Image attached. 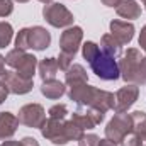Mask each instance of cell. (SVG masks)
Returning <instances> with one entry per match:
<instances>
[{"label":"cell","instance_id":"cell-1","mask_svg":"<svg viewBox=\"0 0 146 146\" xmlns=\"http://www.w3.org/2000/svg\"><path fill=\"white\" fill-rule=\"evenodd\" d=\"M68 97L80 107H92V109H99L102 112L114 109V94L92 87L88 83L70 87Z\"/></svg>","mask_w":146,"mask_h":146},{"label":"cell","instance_id":"cell-2","mask_svg":"<svg viewBox=\"0 0 146 146\" xmlns=\"http://www.w3.org/2000/svg\"><path fill=\"white\" fill-rule=\"evenodd\" d=\"M41 134L44 139L51 141L53 145H68L70 141H78L85 131L82 127H78L72 119H51L48 117L44 126L41 127Z\"/></svg>","mask_w":146,"mask_h":146},{"label":"cell","instance_id":"cell-3","mask_svg":"<svg viewBox=\"0 0 146 146\" xmlns=\"http://www.w3.org/2000/svg\"><path fill=\"white\" fill-rule=\"evenodd\" d=\"M117 65H119L121 78L126 83H133V85L146 83V56H141L139 49L129 48Z\"/></svg>","mask_w":146,"mask_h":146},{"label":"cell","instance_id":"cell-4","mask_svg":"<svg viewBox=\"0 0 146 146\" xmlns=\"http://www.w3.org/2000/svg\"><path fill=\"white\" fill-rule=\"evenodd\" d=\"M82 39H83V31L80 26L66 27L61 33V37H60V49L61 51H60V56L56 58L61 72H66L73 65V58L80 49Z\"/></svg>","mask_w":146,"mask_h":146},{"label":"cell","instance_id":"cell-5","mask_svg":"<svg viewBox=\"0 0 146 146\" xmlns=\"http://www.w3.org/2000/svg\"><path fill=\"white\" fill-rule=\"evenodd\" d=\"M5 63L15 70V73H19L21 76L27 78V80H33L34 78V73L37 68V58L33 54H27L26 51L22 49H12L7 53L5 56Z\"/></svg>","mask_w":146,"mask_h":146},{"label":"cell","instance_id":"cell-6","mask_svg":"<svg viewBox=\"0 0 146 146\" xmlns=\"http://www.w3.org/2000/svg\"><path fill=\"white\" fill-rule=\"evenodd\" d=\"M92 72L95 73L100 80H107V82H112V80H117L121 78V72H119V65L115 61V58L109 56L107 53H104L102 49L95 54V58L88 63Z\"/></svg>","mask_w":146,"mask_h":146},{"label":"cell","instance_id":"cell-7","mask_svg":"<svg viewBox=\"0 0 146 146\" xmlns=\"http://www.w3.org/2000/svg\"><path fill=\"white\" fill-rule=\"evenodd\" d=\"M42 17L44 21L53 26V27H58V29H63V27H72L73 26V14L63 5V3H48L44 5L42 9Z\"/></svg>","mask_w":146,"mask_h":146},{"label":"cell","instance_id":"cell-8","mask_svg":"<svg viewBox=\"0 0 146 146\" xmlns=\"http://www.w3.org/2000/svg\"><path fill=\"white\" fill-rule=\"evenodd\" d=\"M131 131H133V117H131V114L121 112V114H115L109 121V124L106 126V138L114 141L115 145H119L122 141V138L127 136Z\"/></svg>","mask_w":146,"mask_h":146},{"label":"cell","instance_id":"cell-9","mask_svg":"<svg viewBox=\"0 0 146 146\" xmlns=\"http://www.w3.org/2000/svg\"><path fill=\"white\" fill-rule=\"evenodd\" d=\"M19 122L33 127V129H41L46 122V110L41 104H26L19 109Z\"/></svg>","mask_w":146,"mask_h":146},{"label":"cell","instance_id":"cell-10","mask_svg":"<svg viewBox=\"0 0 146 146\" xmlns=\"http://www.w3.org/2000/svg\"><path fill=\"white\" fill-rule=\"evenodd\" d=\"M139 97V88L138 85H133V83H126V87L119 88L114 95V110L115 114H121V112H127L134 106V102L138 100Z\"/></svg>","mask_w":146,"mask_h":146},{"label":"cell","instance_id":"cell-11","mask_svg":"<svg viewBox=\"0 0 146 146\" xmlns=\"http://www.w3.org/2000/svg\"><path fill=\"white\" fill-rule=\"evenodd\" d=\"M104 119H106V112L99 109H92V107H85V110H76L72 114V121L78 127H82L83 131L94 129Z\"/></svg>","mask_w":146,"mask_h":146},{"label":"cell","instance_id":"cell-12","mask_svg":"<svg viewBox=\"0 0 146 146\" xmlns=\"http://www.w3.org/2000/svg\"><path fill=\"white\" fill-rule=\"evenodd\" d=\"M2 82L5 83L9 94H15V95H24L29 94L34 87L33 80H27L24 76H21L19 73L15 72H5L2 76Z\"/></svg>","mask_w":146,"mask_h":146},{"label":"cell","instance_id":"cell-13","mask_svg":"<svg viewBox=\"0 0 146 146\" xmlns=\"http://www.w3.org/2000/svg\"><path fill=\"white\" fill-rule=\"evenodd\" d=\"M110 34L114 36V39L124 46V44H129L134 37V26L133 22H127V21H110Z\"/></svg>","mask_w":146,"mask_h":146},{"label":"cell","instance_id":"cell-14","mask_svg":"<svg viewBox=\"0 0 146 146\" xmlns=\"http://www.w3.org/2000/svg\"><path fill=\"white\" fill-rule=\"evenodd\" d=\"M49 44H51V34H49V31H46L41 26L29 27V48H33L36 51H42Z\"/></svg>","mask_w":146,"mask_h":146},{"label":"cell","instance_id":"cell-15","mask_svg":"<svg viewBox=\"0 0 146 146\" xmlns=\"http://www.w3.org/2000/svg\"><path fill=\"white\" fill-rule=\"evenodd\" d=\"M19 117L12 112H0V141L12 138L19 127Z\"/></svg>","mask_w":146,"mask_h":146},{"label":"cell","instance_id":"cell-16","mask_svg":"<svg viewBox=\"0 0 146 146\" xmlns=\"http://www.w3.org/2000/svg\"><path fill=\"white\" fill-rule=\"evenodd\" d=\"M115 12L122 19L134 21V19H139L141 15V5L136 0H121L115 7Z\"/></svg>","mask_w":146,"mask_h":146},{"label":"cell","instance_id":"cell-17","mask_svg":"<svg viewBox=\"0 0 146 146\" xmlns=\"http://www.w3.org/2000/svg\"><path fill=\"white\" fill-rule=\"evenodd\" d=\"M65 83L68 87H75V85H83L88 83V75L85 72V68L82 65H72L66 72H65Z\"/></svg>","mask_w":146,"mask_h":146},{"label":"cell","instance_id":"cell-18","mask_svg":"<svg viewBox=\"0 0 146 146\" xmlns=\"http://www.w3.org/2000/svg\"><path fill=\"white\" fill-rule=\"evenodd\" d=\"M133 117V133L136 134L139 146H146V112L134 110L131 112Z\"/></svg>","mask_w":146,"mask_h":146},{"label":"cell","instance_id":"cell-19","mask_svg":"<svg viewBox=\"0 0 146 146\" xmlns=\"http://www.w3.org/2000/svg\"><path fill=\"white\" fill-rule=\"evenodd\" d=\"M66 92V85L60 80H48V82H42L41 85V94L46 97V99H51V100H56L60 99L61 95H65Z\"/></svg>","mask_w":146,"mask_h":146},{"label":"cell","instance_id":"cell-20","mask_svg":"<svg viewBox=\"0 0 146 146\" xmlns=\"http://www.w3.org/2000/svg\"><path fill=\"white\" fill-rule=\"evenodd\" d=\"M37 70H39V76H41L42 82L54 80L56 73L60 70L58 60H56V58H44L41 63H37Z\"/></svg>","mask_w":146,"mask_h":146},{"label":"cell","instance_id":"cell-21","mask_svg":"<svg viewBox=\"0 0 146 146\" xmlns=\"http://www.w3.org/2000/svg\"><path fill=\"white\" fill-rule=\"evenodd\" d=\"M100 49L104 53H107L109 56H112V58H117L122 53V46L114 39L112 34H104L102 36V39H100Z\"/></svg>","mask_w":146,"mask_h":146},{"label":"cell","instance_id":"cell-22","mask_svg":"<svg viewBox=\"0 0 146 146\" xmlns=\"http://www.w3.org/2000/svg\"><path fill=\"white\" fill-rule=\"evenodd\" d=\"M12 36H14V29L9 22H0V48H5L10 44L12 41Z\"/></svg>","mask_w":146,"mask_h":146},{"label":"cell","instance_id":"cell-23","mask_svg":"<svg viewBox=\"0 0 146 146\" xmlns=\"http://www.w3.org/2000/svg\"><path fill=\"white\" fill-rule=\"evenodd\" d=\"M100 51V48H99V44H95L94 41H87L83 46H82V54H83V58L90 63L94 58H95V54Z\"/></svg>","mask_w":146,"mask_h":146},{"label":"cell","instance_id":"cell-24","mask_svg":"<svg viewBox=\"0 0 146 146\" xmlns=\"http://www.w3.org/2000/svg\"><path fill=\"white\" fill-rule=\"evenodd\" d=\"M15 48L22 49V51L29 49V27H24V29H21L17 33V36H15Z\"/></svg>","mask_w":146,"mask_h":146},{"label":"cell","instance_id":"cell-25","mask_svg":"<svg viewBox=\"0 0 146 146\" xmlns=\"http://www.w3.org/2000/svg\"><path fill=\"white\" fill-rule=\"evenodd\" d=\"M48 114H49L51 119H66V115H68V107H66L65 104H56V106L49 107Z\"/></svg>","mask_w":146,"mask_h":146},{"label":"cell","instance_id":"cell-26","mask_svg":"<svg viewBox=\"0 0 146 146\" xmlns=\"http://www.w3.org/2000/svg\"><path fill=\"white\" fill-rule=\"evenodd\" d=\"M0 146H39V143L34 138L26 136L21 141H3V143H0Z\"/></svg>","mask_w":146,"mask_h":146},{"label":"cell","instance_id":"cell-27","mask_svg":"<svg viewBox=\"0 0 146 146\" xmlns=\"http://www.w3.org/2000/svg\"><path fill=\"white\" fill-rule=\"evenodd\" d=\"M100 138L97 134H83L80 139H78V145L80 146H99Z\"/></svg>","mask_w":146,"mask_h":146},{"label":"cell","instance_id":"cell-28","mask_svg":"<svg viewBox=\"0 0 146 146\" xmlns=\"http://www.w3.org/2000/svg\"><path fill=\"white\" fill-rule=\"evenodd\" d=\"M14 12L12 0H0V17H7Z\"/></svg>","mask_w":146,"mask_h":146},{"label":"cell","instance_id":"cell-29","mask_svg":"<svg viewBox=\"0 0 146 146\" xmlns=\"http://www.w3.org/2000/svg\"><path fill=\"white\" fill-rule=\"evenodd\" d=\"M139 46H141V49L143 51H146V26L141 29V33H139Z\"/></svg>","mask_w":146,"mask_h":146},{"label":"cell","instance_id":"cell-30","mask_svg":"<svg viewBox=\"0 0 146 146\" xmlns=\"http://www.w3.org/2000/svg\"><path fill=\"white\" fill-rule=\"evenodd\" d=\"M7 95H9V90H7V87H5V83L0 80V104L7 99Z\"/></svg>","mask_w":146,"mask_h":146},{"label":"cell","instance_id":"cell-31","mask_svg":"<svg viewBox=\"0 0 146 146\" xmlns=\"http://www.w3.org/2000/svg\"><path fill=\"white\" fill-rule=\"evenodd\" d=\"M99 146H119V145H115L114 141H110V139H107V138H104V139L99 141Z\"/></svg>","mask_w":146,"mask_h":146},{"label":"cell","instance_id":"cell-32","mask_svg":"<svg viewBox=\"0 0 146 146\" xmlns=\"http://www.w3.org/2000/svg\"><path fill=\"white\" fill-rule=\"evenodd\" d=\"M119 2H121V0H102V3H104L106 7H114V9L117 7Z\"/></svg>","mask_w":146,"mask_h":146},{"label":"cell","instance_id":"cell-33","mask_svg":"<svg viewBox=\"0 0 146 146\" xmlns=\"http://www.w3.org/2000/svg\"><path fill=\"white\" fill-rule=\"evenodd\" d=\"M5 73V56L0 54V76H3Z\"/></svg>","mask_w":146,"mask_h":146},{"label":"cell","instance_id":"cell-34","mask_svg":"<svg viewBox=\"0 0 146 146\" xmlns=\"http://www.w3.org/2000/svg\"><path fill=\"white\" fill-rule=\"evenodd\" d=\"M41 3H44V5H48V3H53V0H39Z\"/></svg>","mask_w":146,"mask_h":146},{"label":"cell","instance_id":"cell-35","mask_svg":"<svg viewBox=\"0 0 146 146\" xmlns=\"http://www.w3.org/2000/svg\"><path fill=\"white\" fill-rule=\"evenodd\" d=\"M15 2H19V3H27L29 0H15Z\"/></svg>","mask_w":146,"mask_h":146},{"label":"cell","instance_id":"cell-36","mask_svg":"<svg viewBox=\"0 0 146 146\" xmlns=\"http://www.w3.org/2000/svg\"><path fill=\"white\" fill-rule=\"evenodd\" d=\"M141 2H143V3H145V9H146V0H141Z\"/></svg>","mask_w":146,"mask_h":146}]
</instances>
